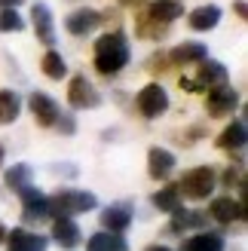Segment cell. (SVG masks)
I'll return each mask as SVG.
<instances>
[{
  "label": "cell",
  "mask_w": 248,
  "mask_h": 251,
  "mask_svg": "<svg viewBox=\"0 0 248 251\" xmlns=\"http://www.w3.org/2000/svg\"><path fill=\"white\" fill-rule=\"evenodd\" d=\"M135 104H138L141 117L153 120V117H159V114H166V110H169V92L159 83H147L144 89L138 92V98H135Z\"/></svg>",
  "instance_id": "277c9868"
},
{
  "label": "cell",
  "mask_w": 248,
  "mask_h": 251,
  "mask_svg": "<svg viewBox=\"0 0 248 251\" xmlns=\"http://www.w3.org/2000/svg\"><path fill=\"white\" fill-rule=\"evenodd\" d=\"M193 227H205V215L202 211H190V208H175L172 211V230L181 233V230H193Z\"/></svg>",
  "instance_id": "7402d4cb"
},
{
  "label": "cell",
  "mask_w": 248,
  "mask_h": 251,
  "mask_svg": "<svg viewBox=\"0 0 248 251\" xmlns=\"http://www.w3.org/2000/svg\"><path fill=\"white\" fill-rule=\"evenodd\" d=\"M208 215L218 224H233L236 218H245V202L242 199H233V196H221L208 205Z\"/></svg>",
  "instance_id": "8fae6325"
},
{
  "label": "cell",
  "mask_w": 248,
  "mask_h": 251,
  "mask_svg": "<svg viewBox=\"0 0 248 251\" xmlns=\"http://www.w3.org/2000/svg\"><path fill=\"white\" fill-rule=\"evenodd\" d=\"M147 172H150V178H169L172 172H175V153H169L166 147H150L147 150Z\"/></svg>",
  "instance_id": "4fadbf2b"
},
{
  "label": "cell",
  "mask_w": 248,
  "mask_h": 251,
  "mask_svg": "<svg viewBox=\"0 0 248 251\" xmlns=\"http://www.w3.org/2000/svg\"><path fill=\"white\" fill-rule=\"evenodd\" d=\"M147 251H169L166 245H153V248H147Z\"/></svg>",
  "instance_id": "d6a6232c"
},
{
  "label": "cell",
  "mask_w": 248,
  "mask_h": 251,
  "mask_svg": "<svg viewBox=\"0 0 248 251\" xmlns=\"http://www.w3.org/2000/svg\"><path fill=\"white\" fill-rule=\"evenodd\" d=\"M86 251H129V245H126V239H123L120 233L101 230V233H95L92 239L86 242Z\"/></svg>",
  "instance_id": "ffe728a7"
},
{
  "label": "cell",
  "mask_w": 248,
  "mask_h": 251,
  "mask_svg": "<svg viewBox=\"0 0 248 251\" xmlns=\"http://www.w3.org/2000/svg\"><path fill=\"white\" fill-rule=\"evenodd\" d=\"M68 31L74 37H83V34H89L95 31L98 25H101V12H95V9H77V12H71L68 16Z\"/></svg>",
  "instance_id": "2e32d148"
},
{
  "label": "cell",
  "mask_w": 248,
  "mask_h": 251,
  "mask_svg": "<svg viewBox=\"0 0 248 251\" xmlns=\"http://www.w3.org/2000/svg\"><path fill=\"white\" fill-rule=\"evenodd\" d=\"M150 22H156V25H172L175 19H181L184 16V3L181 0H153L150 6H147V12H144Z\"/></svg>",
  "instance_id": "7c38bea8"
},
{
  "label": "cell",
  "mask_w": 248,
  "mask_h": 251,
  "mask_svg": "<svg viewBox=\"0 0 248 251\" xmlns=\"http://www.w3.org/2000/svg\"><path fill=\"white\" fill-rule=\"evenodd\" d=\"M236 12H239V16L245 19V0H236Z\"/></svg>",
  "instance_id": "1f68e13d"
},
{
  "label": "cell",
  "mask_w": 248,
  "mask_h": 251,
  "mask_svg": "<svg viewBox=\"0 0 248 251\" xmlns=\"http://www.w3.org/2000/svg\"><path fill=\"white\" fill-rule=\"evenodd\" d=\"M120 3H126V6H132V3H138V0H120Z\"/></svg>",
  "instance_id": "e575fe53"
},
{
  "label": "cell",
  "mask_w": 248,
  "mask_h": 251,
  "mask_svg": "<svg viewBox=\"0 0 248 251\" xmlns=\"http://www.w3.org/2000/svg\"><path fill=\"white\" fill-rule=\"evenodd\" d=\"M218 184V172L212 166H196L190 172H184V178L175 184L178 193H184L187 199H208Z\"/></svg>",
  "instance_id": "7a4b0ae2"
},
{
  "label": "cell",
  "mask_w": 248,
  "mask_h": 251,
  "mask_svg": "<svg viewBox=\"0 0 248 251\" xmlns=\"http://www.w3.org/2000/svg\"><path fill=\"white\" fill-rule=\"evenodd\" d=\"M68 101L83 110V107H98L101 104V95H98V89L86 80V74H77V77L71 80V86H68Z\"/></svg>",
  "instance_id": "52a82bcc"
},
{
  "label": "cell",
  "mask_w": 248,
  "mask_h": 251,
  "mask_svg": "<svg viewBox=\"0 0 248 251\" xmlns=\"http://www.w3.org/2000/svg\"><path fill=\"white\" fill-rule=\"evenodd\" d=\"M224 184H230V187H233V184H239V187H245V178H242V169H233V166H230V169H227V175H224Z\"/></svg>",
  "instance_id": "f546056e"
},
{
  "label": "cell",
  "mask_w": 248,
  "mask_h": 251,
  "mask_svg": "<svg viewBox=\"0 0 248 251\" xmlns=\"http://www.w3.org/2000/svg\"><path fill=\"white\" fill-rule=\"evenodd\" d=\"M129 224H132V202H114L110 208H104L101 227H107V233H123Z\"/></svg>",
  "instance_id": "5bb4252c"
},
{
  "label": "cell",
  "mask_w": 248,
  "mask_h": 251,
  "mask_svg": "<svg viewBox=\"0 0 248 251\" xmlns=\"http://www.w3.org/2000/svg\"><path fill=\"white\" fill-rule=\"evenodd\" d=\"M193 83H196V89H208V86H224L230 77H227V68L221 65V61H215V58H205L202 65H199V74L196 77H190Z\"/></svg>",
  "instance_id": "30bf717a"
},
{
  "label": "cell",
  "mask_w": 248,
  "mask_h": 251,
  "mask_svg": "<svg viewBox=\"0 0 248 251\" xmlns=\"http://www.w3.org/2000/svg\"><path fill=\"white\" fill-rule=\"evenodd\" d=\"M190 28L193 31H212L215 25L221 22V6H215V3H208V6H199V9H193L190 12Z\"/></svg>",
  "instance_id": "44dd1931"
},
{
  "label": "cell",
  "mask_w": 248,
  "mask_h": 251,
  "mask_svg": "<svg viewBox=\"0 0 248 251\" xmlns=\"http://www.w3.org/2000/svg\"><path fill=\"white\" fill-rule=\"evenodd\" d=\"M49 215H52V199L43 190H37V187H25L22 190V218H25V224L43 221Z\"/></svg>",
  "instance_id": "5b68a950"
},
{
  "label": "cell",
  "mask_w": 248,
  "mask_h": 251,
  "mask_svg": "<svg viewBox=\"0 0 248 251\" xmlns=\"http://www.w3.org/2000/svg\"><path fill=\"white\" fill-rule=\"evenodd\" d=\"M22 114V98L12 89H0V123H16Z\"/></svg>",
  "instance_id": "cb8c5ba5"
},
{
  "label": "cell",
  "mask_w": 248,
  "mask_h": 251,
  "mask_svg": "<svg viewBox=\"0 0 248 251\" xmlns=\"http://www.w3.org/2000/svg\"><path fill=\"white\" fill-rule=\"evenodd\" d=\"M184 251H224V236L221 233H196L184 242Z\"/></svg>",
  "instance_id": "603a6c76"
},
{
  "label": "cell",
  "mask_w": 248,
  "mask_h": 251,
  "mask_svg": "<svg viewBox=\"0 0 248 251\" xmlns=\"http://www.w3.org/2000/svg\"><path fill=\"white\" fill-rule=\"evenodd\" d=\"M28 181H31V166H25V162H19V166H12L6 172V187L16 190V193H22L25 187H31Z\"/></svg>",
  "instance_id": "484cf974"
},
{
  "label": "cell",
  "mask_w": 248,
  "mask_h": 251,
  "mask_svg": "<svg viewBox=\"0 0 248 251\" xmlns=\"http://www.w3.org/2000/svg\"><path fill=\"white\" fill-rule=\"evenodd\" d=\"M25 28V19L16 9H0V34H16Z\"/></svg>",
  "instance_id": "83f0119b"
},
{
  "label": "cell",
  "mask_w": 248,
  "mask_h": 251,
  "mask_svg": "<svg viewBox=\"0 0 248 251\" xmlns=\"http://www.w3.org/2000/svg\"><path fill=\"white\" fill-rule=\"evenodd\" d=\"M208 49L202 43H181L169 52V65H193V61H205Z\"/></svg>",
  "instance_id": "e0dca14e"
},
{
  "label": "cell",
  "mask_w": 248,
  "mask_h": 251,
  "mask_svg": "<svg viewBox=\"0 0 248 251\" xmlns=\"http://www.w3.org/2000/svg\"><path fill=\"white\" fill-rule=\"evenodd\" d=\"M22 0H0V9H16Z\"/></svg>",
  "instance_id": "4dcf8cb0"
},
{
  "label": "cell",
  "mask_w": 248,
  "mask_h": 251,
  "mask_svg": "<svg viewBox=\"0 0 248 251\" xmlns=\"http://www.w3.org/2000/svg\"><path fill=\"white\" fill-rule=\"evenodd\" d=\"M52 239L61 248H77L80 245V227L71 218H55V224H52Z\"/></svg>",
  "instance_id": "ac0fdd59"
},
{
  "label": "cell",
  "mask_w": 248,
  "mask_h": 251,
  "mask_svg": "<svg viewBox=\"0 0 248 251\" xmlns=\"http://www.w3.org/2000/svg\"><path fill=\"white\" fill-rule=\"evenodd\" d=\"M49 239L40 233H28V230H12L6 239V251H46Z\"/></svg>",
  "instance_id": "9a60e30c"
},
{
  "label": "cell",
  "mask_w": 248,
  "mask_h": 251,
  "mask_svg": "<svg viewBox=\"0 0 248 251\" xmlns=\"http://www.w3.org/2000/svg\"><path fill=\"white\" fill-rule=\"evenodd\" d=\"M95 205H98V196L86 193V190H61L52 199V211H58V218L83 215V211H92Z\"/></svg>",
  "instance_id": "3957f363"
},
{
  "label": "cell",
  "mask_w": 248,
  "mask_h": 251,
  "mask_svg": "<svg viewBox=\"0 0 248 251\" xmlns=\"http://www.w3.org/2000/svg\"><path fill=\"white\" fill-rule=\"evenodd\" d=\"M58 132H65V135H74V129H77V123H74V117H68V114H58Z\"/></svg>",
  "instance_id": "f1b7e54d"
},
{
  "label": "cell",
  "mask_w": 248,
  "mask_h": 251,
  "mask_svg": "<svg viewBox=\"0 0 248 251\" xmlns=\"http://www.w3.org/2000/svg\"><path fill=\"white\" fill-rule=\"evenodd\" d=\"M245 141H248V132H245V123L242 120H236V123H230L224 132L218 135V147L221 150H242L245 147Z\"/></svg>",
  "instance_id": "d6986e66"
},
{
  "label": "cell",
  "mask_w": 248,
  "mask_h": 251,
  "mask_svg": "<svg viewBox=\"0 0 248 251\" xmlns=\"http://www.w3.org/2000/svg\"><path fill=\"white\" fill-rule=\"evenodd\" d=\"M31 22H34V31H37V40L52 46L55 43V22H52V12H49L46 3H34L31 6Z\"/></svg>",
  "instance_id": "9c48e42d"
},
{
  "label": "cell",
  "mask_w": 248,
  "mask_h": 251,
  "mask_svg": "<svg viewBox=\"0 0 248 251\" xmlns=\"http://www.w3.org/2000/svg\"><path fill=\"white\" fill-rule=\"evenodd\" d=\"M40 68H43V74L49 80H65L68 77V65H65V58H61V52H55V49H49L43 55Z\"/></svg>",
  "instance_id": "d4e9b609"
},
{
  "label": "cell",
  "mask_w": 248,
  "mask_h": 251,
  "mask_svg": "<svg viewBox=\"0 0 248 251\" xmlns=\"http://www.w3.org/2000/svg\"><path fill=\"white\" fill-rule=\"evenodd\" d=\"M236 104H239V92L233 89V86H215L212 92H208V98H205V110H208V117H227V114H233L236 110Z\"/></svg>",
  "instance_id": "8992f818"
},
{
  "label": "cell",
  "mask_w": 248,
  "mask_h": 251,
  "mask_svg": "<svg viewBox=\"0 0 248 251\" xmlns=\"http://www.w3.org/2000/svg\"><path fill=\"white\" fill-rule=\"evenodd\" d=\"M178 199H181V193H178V187H163V190H156L153 193V205L159 208V211H175L178 208Z\"/></svg>",
  "instance_id": "4316f807"
},
{
  "label": "cell",
  "mask_w": 248,
  "mask_h": 251,
  "mask_svg": "<svg viewBox=\"0 0 248 251\" xmlns=\"http://www.w3.org/2000/svg\"><path fill=\"white\" fill-rule=\"evenodd\" d=\"M0 239H3V224H0Z\"/></svg>",
  "instance_id": "d590c367"
},
{
  "label": "cell",
  "mask_w": 248,
  "mask_h": 251,
  "mask_svg": "<svg viewBox=\"0 0 248 251\" xmlns=\"http://www.w3.org/2000/svg\"><path fill=\"white\" fill-rule=\"evenodd\" d=\"M28 107H31V114L37 117V123H40V126H55V120L61 114L58 104H55V98L46 95V92H34L28 98Z\"/></svg>",
  "instance_id": "ba28073f"
},
{
  "label": "cell",
  "mask_w": 248,
  "mask_h": 251,
  "mask_svg": "<svg viewBox=\"0 0 248 251\" xmlns=\"http://www.w3.org/2000/svg\"><path fill=\"white\" fill-rule=\"evenodd\" d=\"M3 153H6V150H3V144H0V166H3Z\"/></svg>",
  "instance_id": "836d02e7"
},
{
  "label": "cell",
  "mask_w": 248,
  "mask_h": 251,
  "mask_svg": "<svg viewBox=\"0 0 248 251\" xmlns=\"http://www.w3.org/2000/svg\"><path fill=\"white\" fill-rule=\"evenodd\" d=\"M129 37L123 31H110L104 37H98L95 40V71L110 77V74H120L123 68L129 65Z\"/></svg>",
  "instance_id": "6da1fadb"
}]
</instances>
